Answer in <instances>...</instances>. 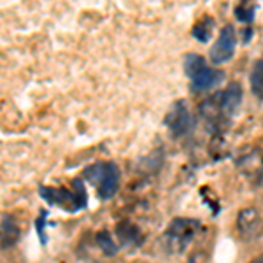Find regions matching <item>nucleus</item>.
<instances>
[{
	"mask_svg": "<svg viewBox=\"0 0 263 263\" xmlns=\"http://www.w3.org/2000/svg\"><path fill=\"white\" fill-rule=\"evenodd\" d=\"M84 177L97 186V195L100 200H109L120 188V168L114 162H99L86 167Z\"/></svg>",
	"mask_w": 263,
	"mask_h": 263,
	"instance_id": "f257e3e1",
	"label": "nucleus"
},
{
	"mask_svg": "<svg viewBox=\"0 0 263 263\" xmlns=\"http://www.w3.org/2000/svg\"><path fill=\"white\" fill-rule=\"evenodd\" d=\"M95 240H97V246L100 248V251L104 253L105 256H114V254L118 253V244L112 240L111 233H109L107 230L97 232Z\"/></svg>",
	"mask_w": 263,
	"mask_h": 263,
	"instance_id": "ddd939ff",
	"label": "nucleus"
},
{
	"mask_svg": "<svg viewBox=\"0 0 263 263\" xmlns=\"http://www.w3.org/2000/svg\"><path fill=\"white\" fill-rule=\"evenodd\" d=\"M200 230V221L192 218H176L168 224L163 235V244L171 254H179L186 251L192 240Z\"/></svg>",
	"mask_w": 263,
	"mask_h": 263,
	"instance_id": "f03ea898",
	"label": "nucleus"
},
{
	"mask_svg": "<svg viewBox=\"0 0 263 263\" xmlns=\"http://www.w3.org/2000/svg\"><path fill=\"white\" fill-rule=\"evenodd\" d=\"M213 30H214V20L211 18V16H203L202 20H198L197 23L193 25L192 35L197 41L207 42L211 39V35H213Z\"/></svg>",
	"mask_w": 263,
	"mask_h": 263,
	"instance_id": "9b49d317",
	"label": "nucleus"
},
{
	"mask_svg": "<svg viewBox=\"0 0 263 263\" xmlns=\"http://www.w3.org/2000/svg\"><path fill=\"white\" fill-rule=\"evenodd\" d=\"M251 37H253V30H251V28H246L244 33H242V41H244V44H248V42L251 41Z\"/></svg>",
	"mask_w": 263,
	"mask_h": 263,
	"instance_id": "f3484780",
	"label": "nucleus"
},
{
	"mask_svg": "<svg viewBox=\"0 0 263 263\" xmlns=\"http://www.w3.org/2000/svg\"><path fill=\"white\" fill-rule=\"evenodd\" d=\"M116 237L123 248H137L142 244V232L137 224L123 219L116 224Z\"/></svg>",
	"mask_w": 263,
	"mask_h": 263,
	"instance_id": "1a4fd4ad",
	"label": "nucleus"
},
{
	"mask_svg": "<svg viewBox=\"0 0 263 263\" xmlns=\"http://www.w3.org/2000/svg\"><path fill=\"white\" fill-rule=\"evenodd\" d=\"M237 230H239L240 237L244 242H251V240L258 239L263 233V221L254 207H248L242 209L237 216Z\"/></svg>",
	"mask_w": 263,
	"mask_h": 263,
	"instance_id": "423d86ee",
	"label": "nucleus"
},
{
	"mask_svg": "<svg viewBox=\"0 0 263 263\" xmlns=\"http://www.w3.org/2000/svg\"><path fill=\"white\" fill-rule=\"evenodd\" d=\"M224 79V74L221 70L213 69L205 63L202 69H198L195 74L190 76V90L192 93H205L213 90L214 86L221 84Z\"/></svg>",
	"mask_w": 263,
	"mask_h": 263,
	"instance_id": "0eeeda50",
	"label": "nucleus"
},
{
	"mask_svg": "<svg viewBox=\"0 0 263 263\" xmlns=\"http://www.w3.org/2000/svg\"><path fill=\"white\" fill-rule=\"evenodd\" d=\"M218 102H219V109H221L223 116L232 118L237 112V109L242 104V88L239 83H232L227 90L218 91Z\"/></svg>",
	"mask_w": 263,
	"mask_h": 263,
	"instance_id": "6e6552de",
	"label": "nucleus"
},
{
	"mask_svg": "<svg viewBox=\"0 0 263 263\" xmlns=\"http://www.w3.org/2000/svg\"><path fill=\"white\" fill-rule=\"evenodd\" d=\"M46 221H48V211L42 209L41 214H39V218L35 219V232H37V235H39V240H41L42 246H46V242H48V239H46V233H44Z\"/></svg>",
	"mask_w": 263,
	"mask_h": 263,
	"instance_id": "dca6fc26",
	"label": "nucleus"
},
{
	"mask_svg": "<svg viewBox=\"0 0 263 263\" xmlns=\"http://www.w3.org/2000/svg\"><path fill=\"white\" fill-rule=\"evenodd\" d=\"M205 65V60H203L202 54H197V53H190L184 57V72L186 76H192L195 74L198 69H202V67Z\"/></svg>",
	"mask_w": 263,
	"mask_h": 263,
	"instance_id": "4468645a",
	"label": "nucleus"
},
{
	"mask_svg": "<svg viewBox=\"0 0 263 263\" xmlns=\"http://www.w3.org/2000/svg\"><path fill=\"white\" fill-rule=\"evenodd\" d=\"M39 195L44 198L46 203L49 205H57L65 209L67 213H78V211L84 209V203L79 200L74 190L69 188H57V186H39Z\"/></svg>",
	"mask_w": 263,
	"mask_h": 263,
	"instance_id": "7ed1b4c3",
	"label": "nucleus"
},
{
	"mask_svg": "<svg viewBox=\"0 0 263 263\" xmlns=\"http://www.w3.org/2000/svg\"><path fill=\"white\" fill-rule=\"evenodd\" d=\"M251 91L256 99L263 100V58L254 62L251 70Z\"/></svg>",
	"mask_w": 263,
	"mask_h": 263,
	"instance_id": "f8f14e48",
	"label": "nucleus"
},
{
	"mask_svg": "<svg viewBox=\"0 0 263 263\" xmlns=\"http://www.w3.org/2000/svg\"><path fill=\"white\" fill-rule=\"evenodd\" d=\"M165 125L168 126L171 135L176 139L184 137V135H188L195 128V118L190 112L184 100H177L172 105V109L168 111L167 118H165Z\"/></svg>",
	"mask_w": 263,
	"mask_h": 263,
	"instance_id": "20e7f679",
	"label": "nucleus"
},
{
	"mask_svg": "<svg viewBox=\"0 0 263 263\" xmlns=\"http://www.w3.org/2000/svg\"><path fill=\"white\" fill-rule=\"evenodd\" d=\"M235 12V18L239 21H242V23H253L254 20V12H256V7L254 6H249V4H239V6L233 9Z\"/></svg>",
	"mask_w": 263,
	"mask_h": 263,
	"instance_id": "2eb2a0df",
	"label": "nucleus"
},
{
	"mask_svg": "<svg viewBox=\"0 0 263 263\" xmlns=\"http://www.w3.org/2000/svg\"><path fill=\"white\" fill-rule=\"evenodd\" d=\"M21 237V228L16 223L14 216L4 213L2 214V249L12 248Z\"/></svg>",
	"mask_w": 263,
	"mask_h": 263,
	"instance_id": "9d476101",
	"label": "nucleus"
},
{
	"mask_svg": "<svg viewBox=\"0 0 263 263\" xmlns=\"http://www.w3.org/2000/svg\"><path fill=\"white\" fill-rule=\"evenodd\" d=\"M251 263H263V256H258V258H254V260Z\"/></svg>",
	"mask_w": 263,
	"mask_h": 263,
	"instance_id": "a211bd4d",
	"label": "nucleus"
},
{
	"mask_svg": "<svg viewBox=\"0 0 263 263\" xmlns=\"http://www.w3.org/2000/svg\"><path fill=\"white\" fill-rule=\"evenodd\" d=\"M235 46H237V35H235V28L232 25H224L219 30V35L216 42L213 44V48L209 51V58L214 65H221V63L230 62L235 53Z\"/></svg>",
	"mask_w": 263,
	"mask_h": 263,
	"instance_id": "39448f33",
	"label": "nucleus"
}]
</instances>
